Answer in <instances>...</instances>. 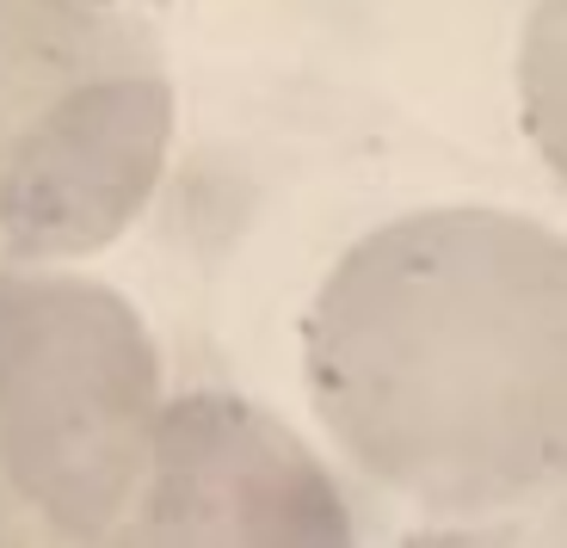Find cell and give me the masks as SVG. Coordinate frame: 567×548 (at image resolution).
Listing matches in <instances>:
<instances>
[{"mask_svg":"<svg viewBox=\"0 0 567 548\" xmlns=\"http://www.w3.org/2000/svg\"><path fill=\"white\" fill-rule=\"evenodd\" d=\"M333 475L297 432L241 394L161 401L155 444L112 542H346Z\"/></svg>","mask_w":567,"mask_h":548,"instance_id":"277c9868","label":"cell"},{"mask_svg":"<svg viewBox=\"0 0 567 548\" xmlns=\"http://www.w3.org/2000/svg\"><path fill=\"white\" fill-rule=\"evenodd\" d=\"M173 124L167 50L130 0H0V259L69 266L124 240Z\"/></svg>","mask_w":567,"mask_h":548,"instance_id":"7a4b0ae2","label":"cell"},{"mask_svg":"<svg viewBox=\"0 0 567 548\" xmlns=\"http://www.w3.org/2000/svg\"><path fill=\"white\" fill-rule=\"evenodd\" d=\"M161 401L155 333L130 296L0 259V548L112 542Z\"/></svg>","mask_w":567,"mask_h":548,"instance_id":"3957f363","label":"cell"},{"mask_svg":"<svg viewBox=\"0 0 567 548\" xmlns=\"http://www.w3.org/2000/svg\"><path fill=\"white\" fill-rule=\"evenodd\" d=\"M302 376L383 493L499 518L567 475V247L537 216L444 204L370 228L315 290Z\"/></svg>","mask_w":567,"mask_h":548,"instance_id":"6da1fadb","label":"cell"}]
</instances>
